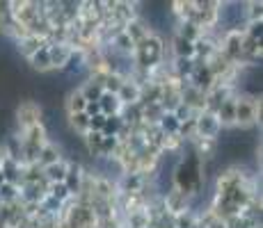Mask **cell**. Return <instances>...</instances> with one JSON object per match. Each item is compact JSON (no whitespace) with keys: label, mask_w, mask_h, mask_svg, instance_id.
<instances>
[{"label":"cell","mask_w":263,"mask_h":228,"mask_svg":"<svg viewBox=\"0 0 263 228\" xmlns=\"http://www.w3.org/2000/svg\"><path fill=\"white\" fill-rule=\"evenodd\" d=\"M12 196H14L12 185H0V199H12Z\"/></svg>","instance_id":"7c38bea8"},{"label":"cell","mask_w":263,"mask_h":228,"mask_svg":"<svg viewBox=\"0 0 263 228\" xmlns=\"http://www.w3.org/2000/svg\"><path fill=\"white\" fill-rule=\"evenodd\" d=\"M69 105H71V112L73 114H83V110L85 108H87V100H85V96H71V103H69Z\"/></svg>","instance_id":"277c9868"},{"label":"cell","mask_w":263,"mask_h":228,"mask_svg":"<svg viewBox=\"0 0 263 228\" xmlns=\"http://www.w3.org/2000/svg\"><path fill=\"white\" fill-rule=\"evenodd\" d=\"M48 176H50L53 180H60V182H62L64 178H67V169H64L62 164H50V167H48Z\"/></svg>","instance_id":"5b68a950"},{"label":"cell","mask_w":263,"mask_h":228,"mask_svg":"<svg viewBox=\"0 0 263 228\" xmlns=\"http://www.w3.org/2000/svg\"><path fill=\"white\" fill-rule=\"evenodd\" d=\"M119 44L124 46V48H128V44H133V42H128V37H121V39H119Z\"/></svg>","instance_id":"2e32d148"},{"label":"cell","mask_w":263,"mask_h":228,"mask_svg":"<svg viewBox=\"0 0 263 228\" xmlns=\"http://www.w3.org/2000/svg\"><path fill=\"white\" fill-rule=\"evenodd\" d=\"M44 158H46L48 162H53V151H50V149H48V151H46V153H44Z\"/></svg>","instance_id":"e0dca14e"},{"label":"cell","mask_w":263,"mask_h":228,"mask_svg":"<svg viewBox=\"0 0 263 228\" xmlns=\"http://www.w3.org/2000/svg\"><path fill=\"white\" fill-rule=\"evenodd\" d=\"M236 116H238L240 121H250L252 119V108H247V105H238V110H236Z\"/></svg>","instance_id":"9c48e42d"},{"label":"cell","mask_w":263,"mask_h":228,"mask_svg":"<svg viewBox=\"0 0 263 228\" xmlns=\"http://www.w3.org/2000/svg\"><path fill=\"white\" fill-rule=\"evenodd\" d=\"M199 130L204 135H215L217 133V119H215V116H201Z\"/></svg>","instance_id":"3957f363"},{"label":"cell","mask_w":263,"mask_h":228,"mask_svg":"<svg viewBox=\"0 0 263 228\" xmlns=\"http://www.w3.org/2000/svg\"><path fill=\"white\" fill-rule=\"evenodd\" d=\"M121 94H124V96H130V98H133V96H135V89H128V87L124 85V87H121Z\"/></svg>","instance_id":"9a60e30c"},{"label":"cell","mask_w":263,"mask_h":228,"mask_svg":"<svg viewBox=\"0 0 263 228\" xmlns=\"http://www.w3.org/2000/svg\"><path fill=\"white\" fill-rule=\"evenodd\" d=\"M73 126H78V128H87L89 119L85 114H73Z\"/></svg>","instance_id":"8fae6325"},{"label":"cell","mask_w":263,"mask_h":228,"mask_svg":"<svg viewBox=\"0 0 263 228\" xmlns=\"http://www.w3.org/2000/svg\"><path fill=\"white\" fill-rule=\"evenodd\" d=\"M67 192H69V190H67L64 185H55V196H60V199H62V196L67 194Z\"/></svg>","instance_id":"5bb4252c"},{"label":"cell","mask_w":263,"mask_h":228,"mask_svg":"<svg viewBox=\"0 0 263 228\" xmlns=\"http://www.w3.org/2000/svg\"><path fill=\"white\" fill-rule=\"evenodd\" d=\"M179 53L185 55V57H188V55H192V46H190L188 39H181V42H179Z\"/></svg>","instance_id":"30bf717a"},{"label":"cell","mask_w":263,"mask_h":228,"mask_svg":"<svg viewBox=\"0 0 263 228\" xmlns=\"http://www.w3.org/2000/svg\"><path fill=\"white\" fill-rule=\"evenodd\" d=\"M163 126H165L167 130H176V126H179V119H176V116H165Z\"/></svg>","instance_id":"4fadbf2b"},{"label":"cell","mask_w":263,"mask_h":228,"mask_svg":"<svg viewBox=\"0 0 263 228\" xmlns=\"http://www.w3.org/2000/svg\"><path fill=\"white\" fill-rule=\"evenodd\" d=\"M247 18V9L240 3H227L220 9V23L229 30H238Z\"/></svg>","instance_id":"6da1fadb"},{"label":"cell","mask_w":263,"mask_h":228,"mask_svg":"<svg viewBox=\"0 0 263 228\" xmlns=\"http://www.w3.org/2000/svg\"><path fill=\"white\" fill-rule=\"evenodd\" d=\"M48 57H50V62H58V64H64V62H67V59H69V53H67V50H62V48H55V50H50V53H48Z\"/></svg>","instance_id":"8992f818"},{"label":"cell","mask_w":263,"mask_h":228,"mask_svg":"<svg viewBox=\"0 0 263 228\" xmlns=\"http://www.w3.org/2000/svg\"><path fill=\"white\" fill-rule=\"evenodd\" d=\"M0 185H3V176H0Z\"/></svg>","instance_id":"ac0fdd59"},{"label":"cell","mask_w":263,"mask_h":228,"mask_svg":"<svg viewBox=\"0 0 263 228\" xmlns=\"http://www.w3.org/2000/svg\"><path fill=\"white\" fill-rule=\"evenodd\" d=\"M146 18H149V23L154 25L156 30H167L170 25V9L167 5H149L146 7Z\"/></svg>","instance_id":"7a4b0ae2"},{"label":"cell","mask_w":263,"mask_h":228,"mask_svg":"<svg viewBox=\"0 0 263 228\" xmlns=\"http://www.w3.org/2000/svg\"><path fill=\"white\" fill-rule=\"evenodd\" d=\"M101 108H103L105 112H115V110H117V98H115V96H103V98H101Z\"/></svg>","instance_id":"ba28073f"},{"label":"cell","mask_w":263,"mask_h":228,"mask_svg":"<svg viewBox=\"0 0 263 228\" xmlns=\"http://www.w3.org/2000/svg\"><path fill=\"white\" fill-rule=\"evenodd\" d=\"M32 62H34V67H42V69H46L48 64H50V57H48V50H42V53H37L32 57Z\"/></svg>","instance_id":"52a82bcc"}]
</instances>
